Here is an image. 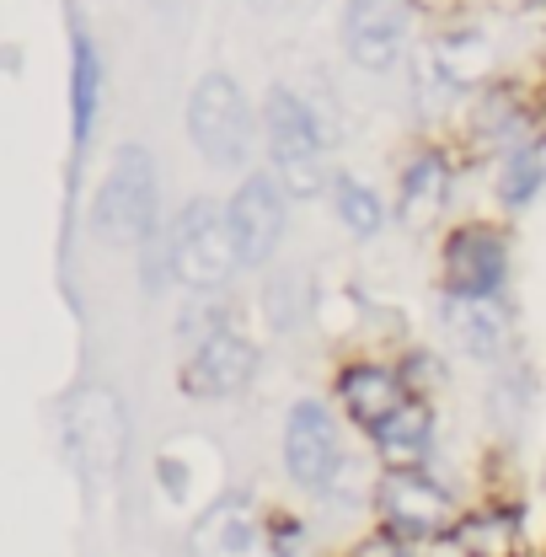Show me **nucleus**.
Wrapping results in <instances>:
<instances>
[{"label":"nucleus","instance_id":"4468645a","mask_svg":"<svg viewBox=\"0 0 546 557\" xmlns=\"http://www.w3.org/2000/svg\"><path fill=\"white\" fill-rule=\"evenodd\" d=\"M188 542H194V557H258L269 553V520L252 509V498L225 493L194 520Z\"/></svg>","mask_w":546,"mask_h":557},{"label":"nucleus","instance_id":"1a4fd4ad","mask_svg":"<svg viewBox=\"0 0 546 557\" xmlns=\"http://www.w3.org/2000/svg\"><path fill=\"white\" fill-rule=\"evenodd\" d=\"M439 278L445 295H498L509 278V236L487 220L456 225L439 252Z\"/></svg>","mask_w":546,"mask_h":557},{"label":"nucleus","instance_id":"39448f33","mask_svg":"<svg viewBox=\"0 0 546 557\" xmlns=\"http://www.w3.org/2000/svg\"><path fill=\"white\" fill-rule=\"evenodd\" d=\"M188 139L214 172H241L252 161L258 119H252V102L236 86V75H225V70L199 75V86L188 97Z\"/></svg>","mask_w":546,"mask_h":557},{"label":"nucleus","instance_id":"6ab92c4d","mask_svg":"<svg viewBox=\"0 0 546 557\" xmlns=\"http://www.w3.org/2000/svg\"><path fill=\"white\" fill-rule=\"evenodd\" d=\"M333 209H338V220H343V231H353V236H375L381 225H386V199L364 183V177H353V172H338L333 177Z\"/></svg>","mask_w":546,"mask_h":557},{"label":"nucleus","instance_id":"423d86ee","mask_svg":"<svg viewBox=\"0 0 546 557\" xmlns=\"http://www.w3.org/2000/svg\"><path fill=\"white\" fill-rule=\"evenodd\" d=\"M278 456H284V478L311 493V498H333L348 472V440L333 413V403L322 397H300L284 413V434H278Z\"/></svg>","mask_w":546,"mask_h":557},{"label":"nucleus","instance_id":"f8f14e48","mask_svg":"<svg viewBox=\"0 0 546 557\" xmlns=\"http://www.w3.org/2000/svg\"><path fill=\"white\" fill-rule=\"evenodd\" d=\"M333 392H338L343 418H348L353 429H364V434H370L375 423H386V418L412 397L402 364H386V359H353V364H343Z\"/></svg>","mask_w":546,"mask_h":557},{"label":"nucleus","instance_id":"b1692460","mask_svg":"<svg viewBox=\"0 0 546 557\" xmlns=\"http://www.w3.org/2000/svg\"><path fill=\"white\" fill-rule=\"evenodd\" d=\"M289 0H252V11H284Z\"/></svg>","mask_w":546,"mask_h":557},{"label":"nucleus","instance_id":"2eb2a0df","mask_svg":"<svg viewBox=\"0 0 546 557\" xmlns=\"http://www.w3.org/2000/svg\"><path fill=\"white\" fill-rule=\"evenodd\" d=\"M370 445H375V461L381 467H429L434 461V445H439V418L429 397H408L386 423L370 429Z\"/></svg>","mask_w":546,"mask_h":557},{"label":"nucleus","instance_id":"393cba45","mask_svg":"<svg viewBox=\"0 0 546 557\" xmlns=\"http://www.w3.org/2000/svg\"><path fill=\"white\" fill-rule=\"evenodd\" d=\"M520 5H542V0H520Z\"/></svg>","mask_w":546,"mask_h":557},{"label":"nucleus","instance_id":"20e7f679","mask_svg":"<svg viewBox=\"0 0 546 557\" xmlns=\"http://www.w3.org/2000/svg\"><path fill=\"white\" fill-rule=\"evenodd\" d=\"M156 220H161L156 156L145 145H119V156L97 188V205H91V231L113 247H139L156 236Z\"/></svg>","mask_w":546,"mask_h":557},{"label":"nucleus","instance_id":"9d476101","mask_svg":"<svg viewBox=\"0 0 546 557\" xmlns=\"http://www.w3.org/2000/svg\"><path fill=\"white\" fill-rule=\"evenodd\" d=\"M445 333L456 348L477 364H509L514 354V311L504 306V295H445L439 306Z\"/></svg>","mask_w":546,"mask_h":557},{"label":"nucleus","instance_id":"0eeeda50","mask_svg":"<svg viewBox=\"0 0 546 557\" xmlns=\"http://www.w3.org/2000/svg\"><path fill=\"white\" fill-rule=\"evenodd\" d=\"M289 188L278 183V172H247L231 194V236H236V252H241V269H269L284 231H289Z\"/></svg>","mask_w":546,"mask_h":557},{"label":"nucleus","instance_id":"f03ea898","mask_svg":"<svg viewBox=\"0 0 546 557\" xmlns=\"http://www.w3.org/2000/svg\"><path fill=\"white\" fill-rule=\"evenodd\" d=\"M461 515H467V504L456 498V487L434 478L429 467H381V478L370 487V520L412 547L456 536Z\"/></svg>","mask_w":546,"mask_h":557},{"label":"nucleus","instance_id":"6e6552de","mask_svg":"<svg viewBox=\"0 0 546 557\" xmlns=\"http://www.w3.org/2000/svg\"><path fill=\"white\" fill-rule=\"evenodd\" d=\"M258 344L241 333V327H220L209 333L204 344L188 348L183 370H177V386L194 397V403H225V397H241L258 375Z\"/></svg>","mask_w":546,"mask_h":557},{"label":"nucleus","instance_id":"a211bd4d","mask_svg":"<svg viewBox=\"0 0 546 557\" xmlns=\"http://www.w3.org/2000/svg\"><path fill=\"white\" fill-rule=\"evenodd\" d=\"M536 413V375L525 364H504L498 381H493V397H487V418L504 440H514L525 429V418Z\"/></svg>","mask_w":546,"mask_h":557},{"label":"nucleus","instance_id":"5701e85b","mask_svg":"<svg viewBox=\"0 0 546 557\" xmlns=\"http://www.w3.org/2000/svg\"><path fill=\"white\" fill-rule=\"evenodd\" d=\"M306 547H311V531H306L300 520L273 515L269 520V557H306Z\"/></svg>","mask_w":546,"mask_h":557},{"label":"nucleus","instance_id":"aec40b11","mask_svg":"<svg viewBox=\"0 0 546 557\" xmlns=\"http://www.w3.org/2000/svg\"><path fill=\"white\" fill-rule=\"evenodd\" d=\"M546 188V156L536 145H514L498 161V199L509 209H525Z\"/></svg>","mask_w":546,"mask_h":557},{"label":"nucleus","instance_id":"dca6fc26","mask_svg":"<svg viewBox=\"0 0 546 557\" xmlns=\"http://www.w3.org/2000/svg\"><path fill=\"white\" fill-rule=\"evenodd\" d=\"M450 161L439 150H418L408 166H402V183H397V214L408 225H429L439 209L450 205Z\"/></svg>","mask_w":546,"mask_h":557},{"label":"nucleus","instance_id":"7ed1b4c3","mask_svg":"<svg viewBox=\"0 0 546 557\" xmlns=\"http://www.w3.org/2000/svg\"><path fill=\"white\" fill-rule=\"evenodd\" d=\"M166 274L188 295H220L241 274V252L231 236V214L214 199H188L166 231Z\"/></svg>","mask_w":546,"mask_h":557},{"label":"nucleus","instance_id":"412c9836","mask_svg":"<svg viewBox=\"0 0 546 557\" xmlns=\"http://www.w3.org/2000/svg\"><path fill=\"white\" fill-rule=\"evenodd\" d=\"M333 557H412V542H402V536H392L386 525H375L370 520V531H359L348 547H338Z\"/></svg>","mask_w":546,"mask_h":557},{"label":"nucleus","instance_id":"9b49d317","mask_svg":"<svg viewBox=\"0 0 546 557\" xmlns=\"http://www.w3.org/2000/svg\"><path fill=\"white\" fill-rule=\"evenodd\" d=\"M408 44V0H348L343 5V49L359 70L397 65Z\"/></svg>","mask_w":546,"mask_h":557},{"label":"nucleus","instance_id":"f257e3e1","mask_svg":"<svg viewBox=\"0 0 546 557\" xmlns=\"http://www.w3.org/2000/svg\"><path fill=\"white\" fill-rule=\"evenodd\" d=\"M263 145H269V172H278V183L295 199H317L322 188H333L327 124L300 91L273 86L263 97Z\"/></svg>","mask_w":546,"mask_h":557},{"label":"nucleus","instance_id":"ddd939ff","mask_svg":"<svg viewBox=\"0 0 546 557\" xmlns=\"http://www.w3.org/2000/svg\"><path fill=\"white\" fill-rule=\"evenodd\" d=\"M450 542L467 557H536L531 520H525L520 498H477V504H467V515H461Z\"/></svg>","mask_w":546,"mask_h":557},{"label":"nucleus","instance_id":"4be33fe9","mask_svg":"<svg viewBox=\"0 0 546 557\" xmlns=\"http://www.w3.org/2000/svg\"><path fill=\"white\" fill-rule=\"evenodd\" d=\"M402 375H408L412 397H434V392H445V364H439L434 354H408V359H402Z\"/></svg>","mask_w":546,"mask_h":557},{"label":"nucleus","instance_id":"f3484780","mask_svg":"<svg viewBox=\"0 0 546 557\" xmlns=\"http://www.w3.org/2000/svg\"><path fill=\"white\" fill-rule=\"evenodd\" d=\"M97 102H102V65H97V44L86 33H75L70 44V139L86 145L97 129Z\"/></svg>","mask_w":546,"mask_h":557}]
</instances>
